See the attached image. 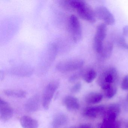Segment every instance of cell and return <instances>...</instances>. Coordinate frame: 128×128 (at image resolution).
I'll use <instances>...</instances> for the list:
<instances>
[{"instance_id": "obj_1", "label": "cell", "mask_w": 128, "mask_h": 128, "mask_svg": "<svg viewBox=\"0 0 128 128\" xmlns=\"http://www.w3.org/2000/svg\"><path fill=\"white\" fill-rule=\"evenodd\" d=\"M60 4L69 12H76L82 19L90 23H94L96 22L95 12L85 1L80 0H66L60 1Z\"/></svg>"}, {"instance_id": "obj_2", "label": "cell", "mask_w": 128, "mask_h": 128, "mask_svg": "<svg viewBox=\"0 0 128 128\" xmlns=\"http://www.w3.org/2000/svg\"><path fill=\"white\" fill-rule=\"evenodd\" d=\"M119 80L118 72L114 67L107 68L99 76L98 84L104 91L113 87H117Z\"/></svg>"}, {"instance_id": "obj_3", "label": "cell", "mask_w": 128, "mask_h": 128, "mask_svg": "<svg viewBox=\"0 0 128 128\" xmlns=\"http://www.w3.org/2000/svg\"><path fill=\"white\" fill-rule=\"evenodd\" d=\"M84 62L81 59H72L63 60L58 63L56 68L59 72H67L79 69L84 66Z\"/></svg>"}, {"instance_id": "obj_4", "label": "cell", "mask_w": 128, "mask_h": 128, "mask_svg": "<svg viewBox=\"0 0 128 128\" xmlns=\"http://www.w3.org/2000/svg\"><path fill=\"white\" fill-rule=\"evenodd\" d=\"M59 86L57 80H53L48 84L46 87L42 95V106L44 109L49 108L54 95Z\"/></svg>"}, {"instance_id": "obj_5", "label": "cell", "mask_w": 128, "mask_h": 128, "mask_svg": "<svg viewBox=\"0 0 128 128\" xmlns=\"http://www.w3.org/2000/svg\"><path fill=\"white\" fill-rule=\"evenodd\" d=\"M68 22L69 31L72 40L74 42H79L82 37V30L78 18L76 16L72 15Z\"/></svg>"}, {"instance_id": "obj_6", "label": "cell", "mask_w": 128, "mask_h": 128, "mask_svg": "<svg viewBox=\"0 0 128 128\" xmlns=\"http://www.w3.org/2000/svg\"><path fill=\"white\" fill-rule=\"evenodd\" d=\"M94 12L96 18L102 21L106 25H113L115 23L114 17L105 6H98Z\"/></svg>"}, {"instance_id": "obj_7", "label": "cell", "mask_w": 128, "mask_h": 128, "mask_svg": "<svg viewBox=\"0 0 128 128\" xmlns=\"http://www.w3.org/2000/svg\"><path fill=\"white\" fill-rule=\"evenodd\" d=\"M13 110L12 106L6 101L0 99V118L2 121H8L12 118Z\"/></svg>"}, {"instance_id": "obj_8", "label": "cell", "mask_w": 128, "mask_h": 128, "mask_svg": "<svg viewBox=\"0 0 128 128\" xmlns=\"http://www.w3.org/2000/svg\"><path fill=\"white\" fill-rule=\"evenodd\" d=\"M106 108L103 106L88 107L84 110V115L90 118H96L103 115Z\"/></svg>"}, {"instance_id": "obj_9", "label": "cell", "mask_w": 128, "mask_h": 128, "mask_svg": "<svg viewBox=\"0 0 128 128\" xmlns=\"http://www.w3.org/2000/svg\"><path fill=\"white\" fill-rule=\"evenodd\" d=\"M120 108L118 104L109 105L106 108L103 114V120H116L120 112Z\"/></svg>"}, {"instance_id": "obj_10", "label": "cell", "mask_w": 128, "mask_h": 128, "mask_svg": "<svg viewBox=\"0 0 128 128\" xmlns=\"http://www.w3.org/2000/svg\"><path fill=\"white\" fill-rule=\"evenodd\" d=\"M63 102L66 108L69 110H78L80 107L78 99L72 96H66L64 99Z\"/></svg>"}, {"instance_id": "obj_11", "label": "cell", "mask_w": 128, "mask_h": 128, "mask_svg": "<svg viewBox=\"0 0 128 128\" xmlns=\"http://www.w3.org/2000/svg\"><path fill=\"white\" fill-rule=\"evenodd\" d=\"M40 107V100L38 96H34L30 98L26 102L25 108L28 112H33L36 111Z\"/></svg>"}, {"instance_id": "obj_12", "label": "cell", "mask_w": 128, "mask_h": 128, "mask_svg": "<svg viewBox=\"0 0 128 128\" xmlns=\"http://www.w3.org/2000/svg\"><path fill=\"white\" fill-rule=\"evenodd\" d=\"M20 123L23 128H38L39 124L36 120L28 116H24L20 119Z\"/></svg>"}, {"instance_id": "obj_13", "label": "cell", "mask_w": 128, "mask_h": 128, "mask_svg": "<svg viewBox=\"0 0 128 128\" xmlns=\"http://www.w3.org/2000/svg\"><path fill=\"white\" fill-rule=\"evenodd\" d=\"M107 26L105 24H99L96 28V34L94 39L103 42L107 36Z\"/></svg>"}, {"instance_id": "obj_14", "label": "cell", "mask_w": 128, "mask_h": 128, "mask_svg": "<svg viewBox=\"0 0 128 128\" xmlns=\"http://www.w3.org/2000/svg\"><path fill=\"white\" fill-rule=\"evenodd\" d=\"M68 118L66 114H60L54 117L52 122L53 128H61L68 122Z\"/></svg>"}, {"instance_id": "obj_15", "label": "cell", "mask_w": 128, "mask_h": 128, "mask_svg": "<svg viewBox=\"0 0 128 128\" xmlns=\"http://www.w3.org/2000/svg\"><path fill=\"white\" fill-rule=\"evenodd\" d=\"M103 96L99 93L91 92L88 94L85 98V101L88 104H95L102 102Z\"/></svg>"}, {"instance_id": "obj_16", "label": "cell", "mask_w": 128, "mask_h": 128, "mask_svg": "<svg viewBox=\"0 0 128 128\" xmlns=\"http://www.w3.org/2000/svg\"><path fill=\"white\" fill-rule=\"evenodd\" d=\"M4 92L7 96L20 98H25L27 94L25 91L20 90H6Z\"/></svg>"}, {"instance_id": "obj_17", "label": "cell", "mask_w": 128, "mask_h": 128, "mask_svg": "<svg viewBox=\"0 0 128 128\" xmlns=\"http://www.w3.org/2000/svg\"><path fill=\"white\" fill-rule=\"evenodd\" d=\"M121 125L116 120H103L99 128H120Z\"/></svg>"}, {"instance_id": "obj_18", "label": "cell", "mask_w": 128, "mask_h": 128, "mask_svg": "<svg viewBox=\"0 0 128 128\" xmlns=\"http://www.w3.org/2000/svg\"><path fill=\"white\" fill-rule=\"evenodd\" d=\"M12 73L18 76H28L32 72L31 67L28 66H22L15 68L12 70Z\"/></svg>"}, {"instance_id": "obj_19", "label": "cell", "mask_w": 128, "mask_h": 128, "mask_svg": "<svg viewBox=\"0 0 128 128\" xmlns=\"http://www.w3.org/2000/svg\"><path fill=\"white\" fill-rule=\"evenodd\" d=\"M113 49V44L111 42H108L104 46L102 52L101 54V56L104 59H108L112 54Z\"/></svg>"}, {"instance_id": "obj_20", "label": "cell", "mask_w": 128, "mask_h": 128, "mask_svg": "<svg viewBox=\"0 0 128 128\" xmlns=\"http://www.w3.org/2000/svg\"><path fill=\"white\" fill-rule=\"evenodd\" d=\"M97 77V73L93 69H90L86 72L84 75V80L88 83H90Z\"/></svg>"}, {"instance_id": "obj_21", "label": "cell", "mask_w": 128, "mask_h": 128, "mask_svg": "<svg viewBox=\"0 0 128 128\" xmlns=\"http://www.w3.org/2000/svg\"><path fill=\"white\" fill-rule=\"evenodd\" d=\"M117 91V87H113L107 90H105L104 92L106 96L108 98H110L116 94Z\"/></svg>"}, {"instance_id": "obj_22", "label": "cell", "mask_w": 128, "mask_h": 128, "mask_svg": "<svg viewBox=\"0 0 128 128\" xmlns=\"http://www.w3.org/2000/svg\"><path fill=\"white\" fill-rule=\"evenodd\" d=\"M121 88L123 90H128V75H126L123 79L121 84Z\"/></svg>"}, {"instance_id": "obj_23", "label": "cell", "mask_w": 128, "mask_h": 128, "mask_svg": "<svg viewBox=\"0 0 128 128\" xmlns=\"http://www.w3.org/2000/svg\"><path fill=\"white\" fill-rule=\"evenodd\" d=\"M82 87V84L80 82H78L75 84L71 89L72 92L76 93L78 92L80 90Z\"/></svg>"}, {"instance_id": "obj_24", "label": "cell", "mask_w": 128, "mask_h": 128, "mask_svg": "<svg viewBox=\"0 0 128 128\" xmlns=\"http://www.w3.org/2000/svg\"><path fill=\"white\" fill-rule=\"evenodd\" d=\"M118 45L121 48L128 49V45L126 42L124 38L123 37H120V38H119L118 41Z\"/></svg>"}, {"instance_id": "obj_25", "label": "cell", "mask_w": 128, "mask_h": 128, "mask_svg": "<svg viewBox=\"0 0 128 128\" xmlns=\"http://www.w3.org/2000/svg\"><path fill=\"white\" fill-rule=\"evenodd\" d=\"M81 74L82 73L81 72H79V73H76V74L73 75L70 78V81L71 82H73L75 81L77 79H78L80 76H81Z\"/></svg>"}, {"instance_id": "obj_26", "label": "cell", "mask_w": 128, "mask_h": 128, "mask_svg": "<svg viewBox=\"0 0 128 128\" xmlns=\"http://www.w3.org/2000/svg\"><path fill=\"white\" fill-rule=\"evenodd\" d=\"M70 128H92V126L89 124H83L73 126Z\"/></svg>"}, {"instance_id": "obj_27", "label": "cell", "mask_w": 128, "mask_h": 128, "mask_svg": "<svg viewBox=\"0 0 128 128\" xmlns=\"http://www.w3.org/2000/svg\"><path fill=\"white\" fill-rule=\"evenodd\" d=\"M122 32L124 36L128 37V25L125 26L123 28Z\"/></svg>"}, {"instance_id": "obj_28", "label": "cell", "mask_w": 128, "mask_h": 128, "mask_svg": "<svg viewBox=\"0 0 128 128\" xmlns=\"http://www.w3.org/2000/svg\"><path fill=\"white\" fill-rule=\"evenodd\" d=\"M125 128H128V122L126 124Z\"/></svg>"}, {"instance_id": "obj_29", "label": "cell", "mask_w": 128, "mask_h": 128, "mask_svg": "<svg viewBox=\"0 0 128 128\" xmlns=\"http://www.w3.org/2000/svg\"><path fill=\"white\" fill-rule=\"evenodd\" d=\"M126 102H128V94H127V96H126Z\"/></svg>"}, {"instance_id": "obj_30", "label": "cell", "mask_w": 128, "mask_h": 128, "mask_svg": "<svg viewBox=\"0 0 128 128\" xmlns=\"http://www.w3.org/2000/svg\"></svg>"}]
</instances>
